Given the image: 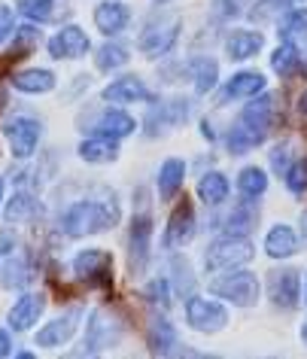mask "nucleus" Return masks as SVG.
<instances>
[{
  "label": "nucleus",
  "mask_w": 307,
  "mask_h": 359,
  "mask_svg": "<svg viewBox=\"0 0 307 359\" xmlns=\"http://www.w3.org/2000/svg\"><path fill=\"white\" fill-rule=\"evenodd\" d=\"M268 299L283 311H295L301 304V271H295V268L268 271Z\"/></svg>",
  "instance_id": "nucleus-10"
},
{
  "label": "nucleus",
  "mask_w": 307,
  "mask_h": 359,
  "mask_svg": "<svg viewBox=\"0 0 307 359\" xmlns=\"http://www.w3.org/2000/svg\"><path fill=\"white\" fill-rule=\"evenodd\" d=\"M79 158L88 161V165H110V161L119 158V140H110V137H97L92 134L88 140L79 143Z\"/></svg>",
  "instance_id": "nucleus-25"
},
{
  "label": "nucleus",
  "mask_w": 307,
  "mask_h": 359,
  "mask_svg": "<svg viewBox=\"0 0 307 359\" xmlns=\"http://www.w3.org/2000/svg\"><path fill=\"white\" fill-rule=\"evenodd\" d=\"M252 256H256V250H252V241L247 235H225L207 247L204 265L207 271H231V268L252 262Z\"/></svg>",
  "instance_id": "nucleus-4"
},
{
  "label": "nucleus",
  "mask_w": 307,
  "mask_h": 359,
  "mask_svg": "<svg viewBox=\"0 0 307 359\" xmlns=\"http://www.w3.org/2000/svg\"><path fill=\"white\" fill-rule=\"evenodd\" d=\"M13 34H15V13H13V6L0 4V46H4Z\"/></svg>",
  "instance_id": "nucleus-44"
},
{
  "label": "nucleus",
  "mask_w": 307,
  "mask_h": 359,
  "mask_svg": "<svg viewBox=\"0 0 307 359\" xmlns=\"http://www.w3.org/2000/svg\"><path fill=\"white\" fill-rule=\"evenodd\" d=\"M195 238V208L189 198H179L177 208L170 210L168 226H165V250H179Z\"/></svg>",
  "instance_id": "nucleus-12"
},
{
  "label": "nucleus",
  "mask_w": 307,
  "mask_h": 359,
  "mask_svg": "<svg viewBox=\"0 0 307 359\" xmlns=\"http://www.w3.org/2000/svg\"><path fill=\"white\" fill-rule=\"evenodd\" d=\"M122 210L116 195H107V198H86L76 201L61 213V231L67 238H88V235H101V231H110L113 226H119Z\"/></svg>",
  "instance_id": "nucleus-1"
},
{
  "label": "nucleus",
  "mask_w": 307,
  "mask_h": 359,
  "mask_svg": "<svg viewBox=\"0 0 307 359\" xmlns=\"http://www.w3.org/2000/svg\"><path fill=\"white\" fill-rule=\"evenodd\" d=\"M31 280H34V268L28 259L25 256L6 259L4 271H0V286H4V290H25Z\"/></svg>",
  "instance_id": "nucleus-31"
},
{
  "label": "nucleus",
  "mask_w": 307,
  "mask_h": 359,
  "mask_svg": "<svg viewBox=\"0 0 307 359\" xmlns=\"http://www.w3.org/2000/svg\"><path fill=\"white\" fill-rule=\"evenodd\" d=\"M6 356H13V338L6 329H0V359H6Z\"/></svg>",
  "instance_id": "nucleus-45"
},
{
  "label": "nucleus",
  "mask_w": 307,
  "mask_h": 359,
  "mask_svg": "<svg viewBox=\"0 0 307 359\" xmlns=\"http://www.w3.org/2000/svg\"><path fill=\"white\" fill-rule=\"evenodd\" d=\"M74 274H76V280L88 283V290H110L113 286V256L97 247L79 250L74 256Z\"/></svg>",
  "instance_id": "nucleus-7"
},
{
  "label": "nucleus",
  "mask_w": 307,
  "mask_h": 359,
  "mask_svg": "<svg viewBox=\"0 0 307 359\" xmlns=\"http://www.w3.org/2000/svg\"><path fill=\"white\" fill-rule=\"evenodd\" d=\"M4 137L10 143V152L15 158H31L40 147L43 125L34 116H15V119L4 125Z\"/></svg>",
  "instance_id": "nucleus-9"
},
{
  "label": "nucleus",
  "mask_w": 307,
  "mask_h": 359,
  "mask_svg": "<svg viewBox=\"0 0 307 359\" xmlns=\"http://www.w3.org/2000/svg\"><path fill=\"white\" fill-rule=\"evenodd\" d=\"M152 4H158V6H161V4H168V0H152Z\"/></svg>",
  "instance_id": "nucleus-53"
},
{
  "label": "nucleus",
  "mask_w": 307,
  "mask_h": 359,
  "mask_svg": "<svg viewBox=\"0 0 307 359\" xmlns=\"http://www.w3.org/2000/svg\"><path fill=\"white\" fill-rule=\"evenodd\" d=\"M259 143L261 140L250 128H243V125H234V128L228 131V149L234 152V156H243V152H250L252 147H259Z\"/></svg>",
  "instance_id": "nucleus-38"
},
{
  "label": "nucleus",
  "mask_w": 307,
  "mask_h": 359,
  "mask_svg": "<svg viewBox=\"0 0 307 359\" xmlns=\"http://www.w3.org/2000/svg\"><path fill=\"white\" fill-rule=\"evenodd\" d=\"M261 46H265V37L259 31H231L225 37V52H228L231 61H247L259 55Z\"/></svg>",
  "instance_id": "nucleus-24"
},
{
  "label": "nucleus",
  "mask_w": 307,
  "mask_h": 359,
  "mask_svg": "<svg viewBox=\"0 0 307 359\" xmlns=\"http://www.w3.org/2000/svg\"><path fill=\"white\" fill-rule=\"evenodd\" d=\"M122 335H125V323L116 317V313L107 311V308H97L92 317H88L86 341H83V350H76V356L107 353V350H113L116 344H119Z\"/></svg>",
  "instance_id": "nucleus-2"
},
{
  "label": "nucleus",
  "mask_w": 307,
  "mask_h": 359,
  "mask_svg": "<svg viewBox=\"0 0 307 359\" xmlns=\"http://www.w3.org/2000/svg\"><path fill=\"white\" fill-rule=\"evenodd\" d=\"M247 6H252V0H213V19L231 22V19H238Z\"/></svg>",
  "instance_id": "nucleus-41"
},
{
  "label": "nucleus",
  "mask_w": 307,
  "mask_h": 359,
  "mask_svg": "<svg viewBox=\"0 0 307 359\" xmlns=\"http://www.w3.org/2000/svg\"><path fill=\"white\" fill-rule=\"evenodd\" d=\"M210 292L216 295V299H225V302L238 304V308H252V304H259L261 286H259V277L252 271L231 268L228 274L210 280Z\"/></svg>",
  "instance_id": "nucleus-5"
},
{
  "label": "nucleus",
  "mask_w": 307,
  "mask_h": 359,
  "mask_svg": "<svg viewBox=\"0 0 307 359\" xmlns=\"http://www.w3.org/2000/svg\"><path fill=\"white\" fill-rule=\"evenodd\" d=\"M0 107H4V97H0Z\"/></svg>",
  "instance_id": "nucleus-54"
},
{
  "label": "nucleus",
  "mask_w": 307,
  "mask_h": 359,
  "mask_svg": "<svg viewBox=\"0 0 307 359\" xmlns=\"http://www.w3.org/2000/svg\"><path fill=\"white\" fill-rule=\"evenodd\" d=\"M186 320L195 332L213 335V332H222L225 326H228V311H225V304L213 302V299L189 295L186 299Z\"/></svg>",
  "instance_id": "nucleus-8"
},
{
  "label": "nucleus",
  "mask_w": 307,
  "mask_h": 359,
  "mask_svg": "<svg viewBox=\"0 0 307 359\" xmlns=\"http://www.w3.org/2000/svg\"><path fill=\"white\" fill-rule=\"evenodd\" d=\"M301 231H304V238H307V210L301 213Z\"/></svg>",
  "instance_id": "nucleus-49"
},
{
  "label": "nucleus",
  "mask_w": 307,
  "mask_h": 359,
  "mask_svg": "<svg viewBox=\"0 0 307 359\" xmlns=\"http://www.w3.org/2000/svg\"><path fill=\"white\" fill-rule=\"evenodd\" d=\"M0 204H4V180H0Z\"/></svg>",
  "instance_id": "nucleus-52"
},
{
  "label": "nucleus",
  "mask_w": 307,
  "mask_h": 359,
  "mask_svg": "<svg viewBox=\"0 0 307 359\" xmlns=\"http://www.w3.org/2000/svg\"><path fill=\"white\" fill-rule=\"evenodd\" d=\"M43 311H46V299L37 295V292H25L22 299H15V304L10 308L6 323H10L13 332H28V329H34V323L43 317Z\"/></svg>",
  "instance_id": "nucleus-20"
},
{
  "label": "nucleus",
  "mask_w": 307,
  "mask_h": 359,
  "mask_svg": "<svg viewBox=\"0 0 307 359\" xmlns=\"http://www.w3.org/2000/svg\"><path fill=\"white\" fill-rule=\"evenodd\" d=\"M183 180H186V161L183 158H168L158 170V198L174 201L177 192L183 189Z\"/></svg>",
  "instance_id": "nucleus-26"
},
{
  "label": "nucleus",
  "mask_w": 307,
  "mask_h": 359,
  "mask_svg": "<svg viewBox=\"0 0 307 359\" xmlns=\"http://www.w3.org/2000/svg\"><path fill=\"white\" fill-rule=\"evenodd\" d=\"M131 22V10L122 0H104V4L95 6V28L104 34V37H116L128 28Z\"/></svg>",
  "instance_id": "nucleus-19"
},
{
  "label": "nucleus",
  "mask_w": 307,
  "mask_h": 359,
  "mask_svg": "<svg viewBox=\"0 0 307 359\" xmlns=\"http://www.w3.org/2000/svg\"><path fill=\"white\" fill-rule=\"evenodd\" d=\"M292 161H295V147L292 143H277V147L271 149V168H274L280 177L286 174Z\"/></svg>",
  "instance_id": "nucleus-42"
},
{
  "label": "nucleus",
  "mask_w": 307,
  "mask_h": 359,
  "mask_svg": "<svg viewBox=\"0 0 307 359\" xmlns=\"http://www.w3.org/2000/svg\"><path fill=\"white\" fill-rule=\"evenodd\" d=\"M280 40L283 43H295V46H301L307 43V10H292L286 13L283 19H280Z\"/></svg>",
  "instance_id": "nucleus-33"
},
{
  "label": "nucleus",
  "mask_w": 307,
  "mask_h": 359,
  "mask_svg": "<svg viewBox=\"0 0 307 359\" xmlns=\"http://www.w3.org/2000/svg\"><path fill=\"white\" fill-rule=\"evenodd\" d=\"M298 110H301V116H307V92L298 97Z\"/></svg>",
  "instance_id": "nucleus-48"
},
{
  "label": "nucleus",
  "mask_w": 307,
  "mask_h": 359,
  "mask_svg": "<svg viewBox=\"0 0 307 359\" xmlns=\"http://www.w3.org/2000/svg\"><path fill=\"white\" fill-rule=\"evenodd\" d=\"M186 70H189V76H192L198 95H207L210 88H216V83H219V65H216L213 58H207V55L192 58L186 65Z\"/></svg>",
  "instance_id": "nucleus-27"
},
{
  "label": "nucleus",
  "mask_w": 307,
  "mask_h": 359,
  "mask_svg": "<svg viewBox=\"0 0 307 359\" xmlns=\"http://www.w3.org/2000/svg\"><path fill=\"white\" fill-rule=\"evenodd\" d=\"M298 65H301V46L280 40V46L274 49V55H271V70H274L280 79H292V76H298Z\"/></svg>",
  "instance_id": "nucleus-30"
},
{
  "label": "nucleus",
  "mask_w": 307,
  "mask_h": 359,
  "mask_svg": "<svg viewBox=\"0 0 307 359\" xmlns=\"http://www.w3.org/2000/svg\"><path fill=\"white\" fill-rule=\"evenodd\" d=\"M301 302H307V280H304V290H301Z\"/></svg>",
  "instance_id": "nucleus-51"
},
{
  "label": "nucleus",
  "mask_w": 307,
  "mask_h": 359,
  "mask_svg": "<svg viewBox=\"0 0 307 359\" xmlns=\"http://www.w3.org/2000/svg\"><path fill=\"white\" fill-rule=\"evenodd\" d=\"M265 253L271 259H289V256H295L298 253V238H295V231L289 229V226H274L268 231V238H265Z\"/></svg>",
  "instance_id": "nucleus-29"
},
{
  "label": "nucleus",
  "mask_w": 307,
  "mask_h": 359,
  "mask_svg": "<svg viewBox=\"0 0 307 359\" xmlns=\"http://www.w3.org/2000/svg\"><path fill=\"white\" fill-rule=\"evenodd\" d=\"M40 40V31L34 28V25H22V28H15V46H13V58H28V52L34 49V43Z\"/></svg>",
  "instance_id": "nucleus-40"
},
{
  "label": "nucleus",
  "mask_w": 307,
  "mask_h": 359,
  "mask_svg": "<svg viewBox=\"0 0 307 359\" xmlns=\"http://www.w3.org/2000/svg\"><path fill=\"white\" fill-rule=\"evenodd\" d=\"M179 31H183V22H179V15L161 13V15H156V19L146 22V28H143L137 46H140V52L146 58H161V55H168V52L177 46Z\"/></svg>",
  "instance_id": "nucleus-6"
},
{
  "label": "nucleus",
  "mask_w": 307,
  "mask_h": 359,
  "mask_svg": "<svg viewBox=\"0 0 307 359\" xmlns=\"http://www.w3.org/2000/svg\"><path fill=\"white\" fill-rule=\"evenodd\" d=\"M265 86H268V79L261 74H256V70H240V74H234L228 83H225L222 101L228 104V101H240V97H252V95L265 92Z\"/></svg>",
  "instance_id": "nucleus-22"
},
{
  "label": "nucleus",
  "mask_w": 307,
  "mask_h": 359,
  "mask_svg": "<svg viewBox=\"0 0 307 359\" xmlns=\"http://www.w3.org/2000/svg\"><path fill=\"white\" fill-rule=\"evenodd\" d=\"M83 308H70L67 313H61V317H55L52 323H46L40 332H37V347H61V344H67L70 338L76 335V329H79V320H83Z\"/></svg>",
  "instance_id": "nucleus-15"
},
{
  "label": "nucleus",
  "mask_w": 307,
  "mask_h": 359,
  "mask_svg": "<svg viewBox=\"0 0 307 359\" xmlns=\"http://www.w3.org/2000/svg\"><path fill=\"white\" fill-rule=\"evenodd\" d=\"M49 55L58 58V61H79L86 58L88 52H92V40H88V34L79 28V25H61V31L46 43Z\"/></svg>",
  "instance_id": "nucleus-11"
},
{
  "label": "nucleus",
  "mask_w": 307,
  "mask_h": 359,
  "mask_svg": "<svg viewBox=\"0 0 307 359\" xmlns=\"http://www.w3.org/2000/svg\"><path fill=\"white\" fill-rule=\"evenodd\" d=\"M301 341H304V344H307V323H304V326H301Z\"/></svg>",
  "instance_id": "nucleus-50"
},
{
  "label": "nucleus",
  "mask_w": 307,
  "mask_h": 359,
  "mask_svg": "<svg viewBox=\"0 0 307 359\" xmlns=\"http://www.w3.org/2000/svg\"><path fill=\"white\" fill-rule=\"evenodd\" d=\"M256 222H259V208L252 198H247L228 213V219H225V235H250V229L256 226Z\"/></svg>",
  "instance_id": "nucleus-32"
},
{
  "label": "nucleus",
  "mask_w": 307,
  "mask_h": 359,
  "mask_svg": "<svg viewBox=\"0 0 307 359\" xmlns=\"http://www.w3.org/2000/svg\"><path fill=\"white\" fill-rule=\"evenodd\" d=\"M101 97L107 104H140V101H152V92L140 76H119L101 88Z\"/></svg>",
  "instance_id": "nucleus-16"
},
{
  "label": "nucleus",
  "mask_w": 307,
  "mask_h": 359,
  "mask_svg": "<svg viewBox=\"0 0 307 359\" xmlns=\"http://www.w3.org/2000/svg\"><path fill=\"white\" fill-rule=\"evenodd\" d=\"M283 180H286V186L292 195H304L307 192V158H295L283 174Z\"/></svg>",
  "instance_id": "nucleus-39"
},
{
  "label": "nucleus",
  "mask_w": 307,
  "mask_h": 359,
  "mask_svg": "<svg viewBox=\"0 0 307 359\" xmlns=\"http://www.w3.org/2000/svg\"><path fill=\"white\" fill-rule=\"evenodd\" d=\"M174 271H177V292L179 295H192L195 290V277H192V265L186 259H174Z\"/></svg>",
  "instance_id": "nucleus-43"
},
{
  "label": "nucleus",
  "mask_w": 307,
  "mask_h": 359,
  "mask_svg": "<svg viewBox=\"0 0 307 359\" xmlns=\"http://www.w3.org/2000/svg\"><path fill=\"white\" fill-rule=\"evenodd\" d=\"M298 76L307 79V49H301V65H298Z\"/></svg>",
  "instance_id": "nucleus-47"
},
{
  "label": "nucleus",
  "mask_w": 307,
  "mask_h": 359,
  "mask_svg": "<svg viewBox=\"0 0 307 359\" xmlns=\"http://www.w3.org/2000/svg\"><path fill=\"white\" fill-rule=\"evenodd\" d=\"M274 107H277L274 95H265V92L252 95L250 104L243 107V113H240V125L243 128H250L259 140H265L271 125H274Z\"/></svg>",
  "instance_id": "nucleus-14"
},
{
  "label": "nucleus",
  "mask_w": 307,
  "mask_h": 359,
  "mask_svg": "<svg viewBox=\"0 0 307 359\" xmlns=\"http://www.w3.org/2000/svg\"><path fill=\"white\" fill-rule=\"evenodd\" d=\"M201 134H204V137H207V140H216V131H213V125H210V122H207V119L201 122Z\"/></svg>",
  "instance_id": "nucleus-46"
},
{
  "label": "nucleus",
  "mask_w": 307,
  "mask_h": 359,
  "mask_svg": "<svg viewBox=\"0 0 307 359\" xmlns=\"http://www.w3.org/2000/svg\"><path fill=\"white\" fill-rule=\"evenodd\" d=\"M13 86L19 88V92H25V95H49L52 88L58 86V79L46 67H28V70L13 74Z\"/></svg>",
  "instance_id": "nucleus-23"
},
{
  "label": "nucleus",
  "mask_w": 307,
  "mask_h": 359,
  "mask_svg": "<svg viewBox=\"0 0 307 359\" xmlns=\"http://www.w3.org/2000/svg\"><path fill=\"white\" fill-rule=\"evenodd\" d=\"M40 204L34 201V195L31 192H15L10 201H6V210H4V217L6 222H25V219H31L34 213H37Z\"/></svg>",
  "instance_id": "nucleus-36"
},
{
  "label": "nucleus",
  "mask_w": 307,
  "mask_h": 359,
  "mask_svg": "<svg viewBox=\"0 0 307 359\" xmlns=\"http://www.w3.org/2000/svg\"><path fill=\"white\" fill-rule=\"evenodd\" d=\"M189 119V101H168V104H152L146 113V134L156 137L158 131L174 128V125H183Z\"/></svg>",
  "instance_id": "nucleus-18"
},
{
  "label": "nucleus",
  "mask_w": 307,
  "mask_h": 359,
  "mask_svg": "<svg viewBox=\"0 0 307 359\" xmlns=\"http://www.w3.org/2000/svg\"><path fill=\"white\" fill-rule=\"evenodd\" d=\"M152 253V213L146 208V192H140V208L134 210L131 235H128V271L131 277H140L149 265Z\"/></svg>",
  "instance_id": "nucleus-3"
},
{
  "label": "nucleus",
  "mask_w": 307,
  "mask_h": 359,
  "mask_svg": "<svg viewBox=\"0 0 307 359\" xmlns=\"http://www.w3.org/2000/svg\"><path fill=\"white\" fill-rule=\"evenodd\" d=\"M179 344L177 341V329L168 317H152L146 326V347L152 356H170L174 347Z\"/></svg>",
  "instance_id": "nucleus-21"
},
{
  "label": "nucleus",
  "mask_w": 307,
  "mask_h": 359,
  "mask_svg": "<svg viewBox=\"0 0 307 359\" xmlns=\"http://www.w3.org/2000/svg\"><path fill=\"white\" fill-rule=\"evenodd\" d=\"M19 13L34 25H61L70 15L67 0H15Z\"/></svg>",
  "instance_id": "nucleus-17"
},
{
  "label": "nucleus",
  "mask_w": 307,
  "mask_h": 359,
  "mask_svg": "<svg viewBox=\"0 0 307 359\" xmlns=\"http://www.w3.org/2000/svg\"><path fill=\"white\" fill-rule=\"evenodd\" d=\"M128 61H131V55L122 43H104L95 55V67L101 70V74H116V70H122Z\"/></svg>",
  "instance_id": "nucleus-34"
},
{
  "label": "nucleus",
  "mask_w": 307,
  "mask_h": 359,
  "mask_svg": "<svg viewBox=\"0 0 307 359\" xmlns=\"http://www.w3.org/2000/svg\"><path fill=\"white\" fill-rule=\"evenodd\" d=\"M143 299L149 304H156V308L168 311L170 308V280L168 277H156V280L146 283V290H143Z\"/></svg>",
  "instance_id": "nucleus-37"
},
{
  "label": "nucleus",
  "mask_w": 307,
  "mask_h": 359,
  "mask_svg": "<svg viewBox=\"0 0 307 359\" xmlns=\"http://www.w3.org/2000/svg\"><path fill=\"white\" fill-rule=\"evenodd\" d=\"M83 131L97 134V137L122 140V137H131V134L137 131V119H134L131 113H125V110H113V107H107V110L92 116V125L83 128Z\"/></svg>",
  "instance_id": "nucleus-13"
},
{
  "label": "nucleus",
  "mask_w": 307,
  "mask_h": 359,
  "mask_svg": "<svg viewBox=\"0 0 307 359\" xmlns=\"http://www.w3.org/2000/svg\"><path fill=\"white\" fill-rule=\"evenodd\" d=\"M228 177L219 174V170H210V174H204L201 180H198V198H201L207 208H216V204L228 201Z\"/></svg>",
  "instance_id": "nucleus-28"
},
{
  "label": "nucleus",
  "mask_w": 307,
  "mask_h": 359,
  "mask_svg": "<svg viewBox=\"0 0 307 359\" xmlns=\"http://www.w3.org/2000/svg\"><path fill=\"white\" fill-rule=\"evenodd\" d=\"M238 189L243 198H261V195L268 192V174L261 168H243L238 174Z\"/></svg>",
  "instance_id": "nucleus-35"
}]
</instances>
